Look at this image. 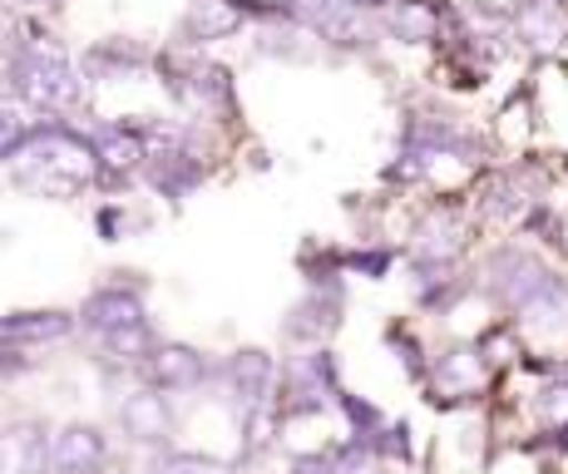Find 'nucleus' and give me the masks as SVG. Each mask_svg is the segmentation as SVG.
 Wrapping results in <instances>:
<instances>
[{
  "instance_id": "1",
  "label": "nucleus",
  "mask_w": 568,
  "mask_h": 474,
  "mask_svg": "<svg viewBox=\"0 0 568 474\" xmlns=\"http://www.w3.org/2000/svg\"><path fill=\"white\" fill-rule=\"evenodd\" d=\"M0 74H6L10 84H16V94L26 99L30 109H40V114H60V109H74L80 104V70L70 64V54H64L45 30L26 26L10 36V46H0Z\"/></svg>"
},
{
  "instance_id": "2",
  "label": "nucleus",
  "mask_w": 568,
  "mask_h": 474,
  "mask_svg": "<svg viewBox=\"0 0 568 474\" xmlns=\"http://www.w3.org/2000/svg\"><path fill=\"white\" fill-rule=\"evenodd\" d=\"M100 173L94 143L64 124H40L30 129V139L16 153V183L36 193H74L80 183H90Z\"/></svg>"
},
{
  "instance_id": "3",
  "label": "nucleus",
  "mask_w": 568,
  "mask_h": 474,
  "mask_svg": "<svg viewBox=\"0 0 568 474\" xmlns=\"http://www.w3.org/2000/svg\"><path fill=\"white\" fill-rule=\"evenodd\" d=\"M549 278H554V268H544L529 248H515V242H509V248H495L485 258V278H479V286H485V296L499 306V312L519 316L524 306L549 286Z\"/></svg>"
},
{
  "instance_id": "4",
  "label": "nucleus",
  "mask_w": 568,
  "mask_h": 474,
  "mask_svg": "<svg viewBox=\"0 0 568 474\" xmlns=\"http://www.w3.org/2000/svg\"><path fill=\"white\" fill-rule=\"evenodd\" d=\"M74 322L84 326V336L104 341L124 326L149 322V306H144V282H104L84 296V306L74 312Z\"/></svg>"
},
{
  "instance_id": "5",
  "label": "nucleus",
  "mask_w": 568,
  "mask_h": 474,
  "mask_svg": "<svg viewBox=\"0 0 568 474\" xmlns=\"http://www.w3.org/2000/svg\"><path fill=\"white\" fill-rule=\"evenodd\" d=\"M346 316V282H326V286H307L302 302H292L287 322H282V336L292 346H326L336 336Z\"/></svg>"
},
{
  "instance_id": "6",
  "label": "nucleus",
  "mask_w": 568,
  "mask_h": 474,
  "mask_svg": "<svg viewBox=\"0 0 568 474\" xmlns=\"http://www.w3.org/2000/svg\"><path fill=\"white\" fill-rule=\"evenodd\" d=\"M144 376L163 395H189V391H203L213 366H207V356L199 346H189V341H159L154 356L144 361Z\"/></svg>"
},
{
  "instance_id": "7",
  "label": "nucleus",
  "mask_w": 568,
  "mask_h": 474,
  "mask_svg": "<svg viewBox=\"0 0 568 474\" xmlns=\"http://www.w3.org/2000/svg\"><path fill=\"white\" fill-rule=\"evenodd\" d=\"M109 465V435L90 421L50 430V474H100Z\"/></svg>"
},
{
  "instance_id": "8",
  "label": "nucleus",
  "mask_w": 568,
  "mask_h": 474,
  "mask_svg": "<svg viewBox=\"0 0 568 474\" xmlns=\"http://www.w3.org/2000/svg\"><path fill=\"white\" fill-rule=\"evenodd\" d=\"M74 312L60 306H30V312H6L0 316V346L10 351H45L74 336Z\"/></svg>"
},
{
  "instance_id": "9",
  "label": "nucleus",
  "mask_w": 568,
  "mask_h": 474,
  "mask_svg": "<svg viewBox=\"0 0 568 474\" xmlns=\"http://www.w3.org/2000/svg\"><path fill=\"white\" fill-rule=\"evenodd\" d=\"M119 430H124L134 445H154L163 450L173 435V411L169 395L154 391V385H139V391L119 395Z\"/></svg>"
},
{
  "instance_id": "10",
  "label": "nucleus",
  "mask_w": 568,
  "mask_h": 474,
  "mask_svg": "<svg viewBox=\"0 0 568 474\" xmlns=\"http://www.w3.org/2000/svg\"><path fill=\"white\" fill-rule=\"evenodd\" d=\"M144 173H149V183L163 193V198H173V203H183L193 189L203 183V163L193 159L183 143H169V149H154L144 159Z\"/></svg>"
},
{
  "instance_id": "11",
  "label": "nucleus",
  "mask_w": 568,
  "mask_h": 474,
  "mask_svg": "<svg viewBox=\"0 0 568 474\" xmlns=\"http://www.w3.org/2000/svg\"><path fill=\"white\" fill-rule=\"evenodd\" d=\"M465 248V223L455 208H430L415 228V242H410V258H440V262H455Z\"/></svg>"
},
{
  "instance_id": "12",
  "label": "nucleus",
  "mask_w": 568,
  "mask_h": 474,
  "mask_svg": "<svg viewBox=\"0 0 568 474\" xmlns=\"http://www.w3.org/2000/svg\"><path fill=\"white\" fill-rule=\"evenodd\" d=\"M509 322L524 326V332H534V336H564L568 332V278L554 272L549 286H544L519 316H509Z\"/></svg>"
},
{
  "instance_id": "13",
  "label": "nucleus",
  "mask_w": 568,
  "mask_h": 474,
  "mask_svg": "<svg viewBox=\"0 0 568 474\" xmlns=\"http://www.w3.org/2000/svg\"><path fill=\"white\" fill-rule=\"evenodd\" d=\"M173 90H179L183 99H193L199 109L233 104V80H227V70L203 64V60H189L183 70H173Z\"/></svg>"
},
{
  "instance_id": "14",
  "label": "nucleus",
  "mask_w": 568,
  "mask_h": 474,
  "mask_svg": "<svg viewBox=\"0 0 568 474\" xmlns=\"http://www.w3.org/2000/svg\"><path fill=\"white\" fill-rule=\"evenodd\" d=\"M6 465L10 474H50V430L40 421H20L6 435Z\"/></svg>"
},
{
  "instance_id": "15",
  "label": "nucleus",
  "mask_w": 568,
  "mask_h": 474,
  "mask_svg": "<svg viewBox=\"0 0 568 474\" xmlns=\"http://www.w3.org/2000/svg\"><path fill=\"white\" fill-rule=\"evenodd\" d=\"M243 10H237V0H193L189 20H183V36L207 46V40H227L233 30H243Z\"/></svg>"
},
{
  "instance_id": "16",
  "label": "nucleus",
  "mask_w": 568,
  "mask_h": 474,
  "mask_svg": "<svg viewBox=\"0 0 568 474\" xmlns=\"http://www.w3.org/2000/svg\"><path fill=\"white\" fill-rule=\"evenodd\" d=\"M386 30L406 46H425V40L440 36V6H430V0H386Z\"/></svg>"
},
{
  "instance_id": "17",
  "label": "nucleus",
  "mask_w": 568,
  "mask_h": 474,
  "mask_svg": "<svg viewBox=\"0 0 568 474\" xmlns=\"http://www.w3.org/2000/svg\"><path fill=\"white\" fill-rule=\"evenodd\" d=\"M515 26L529 46H559L564 40V0H524Z\"/></svg>"
},
{
  "instance_id": "18",
  "label": "nucleus",
  "mask_w": 568,
  "mask_h": 474,
  "mask_svg": "<svg viewBox=\"0 0 568 474\" xmlns=\"http://www.w3.org/2000/svg\"><path fill=\"white\" fill-rule=\"evenodd\" d=\"M386 346L396 351V361H400V371L420 385L425 376H430V356H425V346H420V336L410 332V326H400V322H390L386 326Z\"/></svg>"
},
{
  "instance_id": "19",
  "label": "nucleus",
  "mask_w": 568,
  "mask_h": 474,
  "mask_svg": "<svg viewBox=\"0 0 568 474\" xmlns=\"http://www.w3.org/2000/svg\"><path fill=\"white\" fill-rule=\"evenodd\" d=\"M371 455L376 460H390V465H410L415 460V440H410V425L406 421H386L371 435Z\"/></svg>"
},
{
  "instance_id": "20",
  "label": "nucleus",
  "mask_w": 568,
  "mask_h": 474,
  "mask_svg": "<svg viewBox=\"0 0 568 474\" xmlns=\"http://www.w3.org/2000/svg\"><path fill=\"white\" fill-rule=\"evenodd\" d=\"M390 268H396V248H346V272L352 278H366V282H386Z\"/></svg>"
},
{
  "instance_id": "21",
  "label": "nucleus",
  "mask_w": 568,
  "mask_h": 474,
  "mask_svg": "<svg viewBox=\"0 0 568 474\" xmlns=\"http://www.w3.org/2000/svg\"><path fill=\"white\" fill-rule=\"evenodd\" d=\"M332 405L346 415V425H352V435H362V440H371L381 425H386V415H381V405H371V401H362V395H352V391H346V385H342V391H336V401H332Z\"/></svg>"
},
{
  "instance_id": "22",
  "label": "nucleus",
  "mask_w": 568,
  "mask_h": 474,
  "mask_svg": "<svg viewBox=\"0 0 568 474\" xmlns=\"http://www.w3.org/2000/svg\"><path fill=\"white\" fill-rule=\"evenodd\" d=\"M465 296H469V278H460V272H450V278H440V282L420 286V292H415V302H420V312L445 316L455 302H465Z\"/></svg>"
},
{
  "instance_id": "23",
  "label": "nucleus",
  "mask_w": 568,
  "mask_h": 474,
  "mask_svg": "<svg viewBox=\"0 0 568 474\" xmlns=\"http://www.w3.org/2000/svg\"><path fill=\"white\" fill-rule=\"evenodd\" d=\"M154 474H233V465L213 455H199V450H163Z\"/></svg>"
},
{
  "instance_id": "24",
  "label": "nucleus",
  "mask_w": 568,
  "mask_h": 474,
  "mask_svg": "<svg viewBox=\"0 0 568 474\" xmlns=\"http://www.w3.org/2000/svg\"><path fill=\"white\" fill-rule=\"evenodd\" d=\"M326 455H332V474H362L371 460H376L371 455V440H362V435H346L342 445L326 450Z\"/></svg>"
},
{
  "instance_id": "25",
  "label": "nucleus",
  "mask_w": 568,
  "mask_h": 474,
  "mask_svg": "<svg viewBox=\"0 0 568 474\" xmlns=\"http://www.w3.org/2000/svg\"><path fill=\"white\" fill-rule=\"evenodd\" d=\"M26 139H30V124L20 119V109H16V104H6V99H0V163L16 159L20 143H26Z\"/></svg>"
},
{
  "instance_id": "26",
  "label": "nucleus",
  "mask_w": 568,
  "mask_h": 474,
  "mask_svg": "<svg viewBox=\"0 0 568 474\" xmlns=\"http://www.w3.org/2000/svg\"><path fill=\"white\" fill-rule=\"evenodd\" d=\"M287 474H332V455H297Z\"/></svg>"
},
{
  "instance_id": "27",
  "label": "nucleus",
  "mask_w": 568,
  "mask_h": 474,
  "mask_svg": "<svg viewBox=\"0 0 568 474\" xmlns=\"http://www.w3.org/2000/svg\"><path fill=\"white\" fill-rule=\"evenodd\" d=\"M544 440H549V455H568V415H564V421L559 425H549V430H544Z\"/></svg>"
},
{
  "instance_id": "28",
  "label": "nucleus",
  "mask_w": 568,
  "mask_h": 474,
  "mask_svg": "<svg viewBox=\"0 0 568 474\" xmlns=\"http://www.w3.org/2000/svg\"><path fill=\"white\" fill-rule=\"evenodd\" d=\"M559 248L568 252V208H564V213H559Z\"/></svg>"
},
{
  "instance_id": "29",
  "label": "nucleus",
  "mask_w": 568,
  "mask_h": 474,
  "mask_svg": "<svg viewBox=\"0 0 568 474\" xmlns=\"http://www.w3.org/2000/svg\"><path fill=\"white\" fill-rule=\"evenodd\" d=\"M16 6H54V0H16Z\"/></svg>"
},
{
  "instance_id": "30",
  "label": "nucleus",
  "mask_w": 568,
  "mask_h": 474,
  "mask_svg": "<svg viewBox=\"0 0 568 474\" xmlns=\"http://www.w3.org/2000/svg\"><path fill=\"white\" fill-rule=\"evenodd\" d=\"M100 474H104V470H100ZM109 474H134V470H109Z\"/></svg>"
}]
</instances>
